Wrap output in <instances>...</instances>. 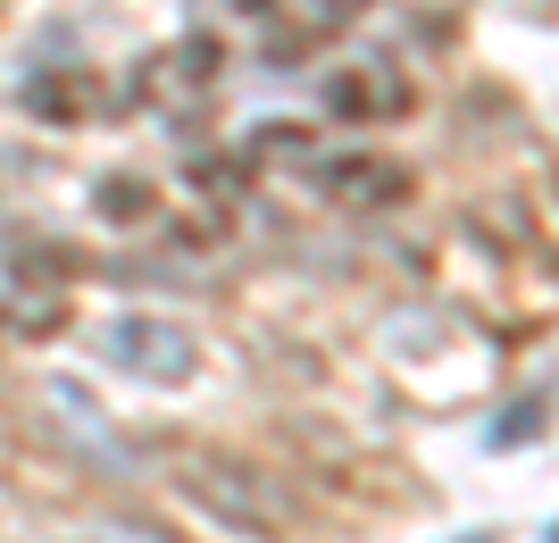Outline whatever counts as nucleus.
<instances>
[{
  "instance_id": "obj_1",
  "label": "nucleus",
  "mask_w": 559,
  "mask_h": 543,
  "mask_svg": "<svg viewBox=\"0 0 559 543\" xmlns=\"http://www.w3.org/2000/svg\"><path fill=\"white\" fill-rule=\"evenodd\" d=\"M176 494L217 510L226 527H276V494H267L242 460H226V451H185V460H176Z\"/></svg>"
},
{
  "instance_id": "obj_2",
  "label": "nucleus",
  "mask_w": 559,
  "mask_h": 543,
  "mask_svg": "<svg viewBox=\"0 0 559 543\" xmlns=\"http://www.w3.org/2000/svg\"><path fill=\"white\" fill-rule=\"evenodd\" d=\"M100 352H109L126 377H142V385H185L192 359H201L176 318H117V327L100 334Z\"/></svg>"
},
{
  "instance_id": "obj_3",
  "label": "nucleus",
  "mask_w": 559,
  "mask_h": 543,
  "mask_svg": "<svg viewBox=\"0 0 559 543\" xmlns=\"http://www.w3.org/2000/svg\"><path fill=\"white\" fill-rule=\"evenodd\" d=\"M318 192H326L334 210H401V201H409V167L350 151V160H326V167H318Z\"/></svg>"
},
{
  "instance_id": "obj_4",
  "label": "nucleus",
  "mask_w": 559,
  "mask_h": 543,
  "mask_svg": "<svg viewBox=\"0 0 559 543\" xmlns=\"http://www.w3.org/2000/svg\"><path fill=\"white\" fill-rule=\"evenodd\" d=\"M259 25H267V50L276 59H301L309 43H326L334 25H350V0H242Z\"/></svg>"
},
{
  "instance_id": "obj_5",
  "label": "nucleus",
  "mask_w": 559,
  "mask_h": 543,
  "mask_svg": "<svg viewBox=\"0 0 559 543\" xmlns=\"http://www.w3.org/2000/svg\"><path fill=\"white\" fill-rule=\"evenodd\" d=\"M401 109H409V84L384 75V68L326 75V118H343V126H376V118H401Z\"/></svg>"
},
{
  "instance_id": "obj_6",
  "label": "nucleus",
  "mask_w": 559,
  "mask_h": 543,
  "mask_svg": "<svg viewBox=\"0 0 559 543\" xmlns=\"http://www.w3.org/2000/svg\"><path fill=\"white\" fill-rule=\"evenodd\" d=\"M25 109H34V118H93L100 84H93V75H59V84L34 75V84H25Z\"/></svg>"
},
{
  "instance_id": "obj_7",
  "label": "nucleus",
  "mask_w": 559,
  "mask_h": 543,
  "mask_svg": "<svg viewBox=\"0 0 559 543\" xmlns=\"http://www.w3.org/2000/svg\"><path fill=\"white\" fill-rule=\"evenodd\" d=\"M93 210H100V217H109V226H142V217L159 210V192L142 185V176H109V185H100V192H93Z\"/></svg>"
},
{
  "instance_id": "obj_8",
  "label": "nucleus",
  "mask_w": 559,
  "mask_h": 543,
  "mask_svg": "<svg viewBox=\"0 0 559 543\" xmlns=\"http://www.w3.org/2000/svg\"><path fill=\"white\" fill-rule=\"evenodd\" d=\"M551 543H559V535H551Z\"/></svg>"
}]
</instances>
